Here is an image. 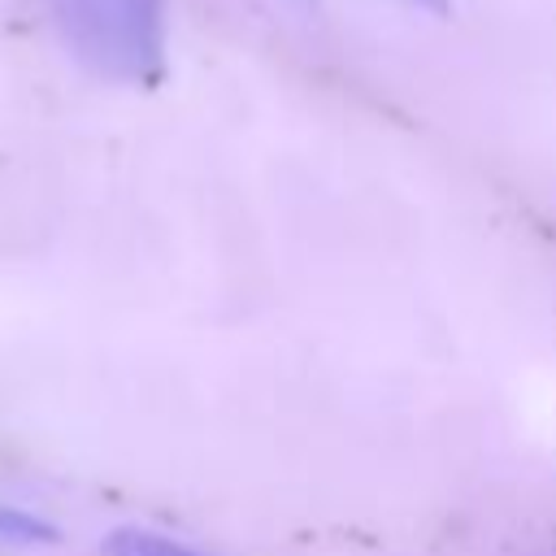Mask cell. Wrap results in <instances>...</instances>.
I'll return each instance as SVG.
<instances>
[{
  "instance_id": "cell-3",
  "label": "cell",
  "mask_w": 556,
  "mask_h": 556,
  "mask_svg": "<svg viewBox=\"0 0 556 556\" xmlns=\"http://www.w3.org/2000/svg\"><path fill=\"white\" fill-rule=\"evenodd\" d=\"M0 539H13V543H52V539H56V530H52L48 521H39V517L22 513V508L0 504Z\"/></svg>"
},
{
  "instance_id": "cell-2",
  "label": "cell",
  "mask_w": 556,
  "mask_h": 556,
  "mask_svg": "<svg viewBox=\"0 0 556 556\" xmlns=\"http://www.w3.org/2000/svg\"><path fill=\"white\" fill-rule=\"evenodd\" d=\"M104 556H208L191 543H178L169 534L156 530H139V526H122L104 539Z\"/></svg>"
},
{
  "instance_id": "cell-4",
  "label": "cell",
  "mask_w": 556,
  "mask_h": 556,
  "mask_svg": "<svg viewBox=\"0 0 556 556\" xmlns=\"http://www.w3.org/2000/svg\"><path fill=\"white\" fill-rule=\"evenodd\" d=\"M417 9H430V13H447V0H408Z\"/></svg>"
},
{
  "instance_id": "cell-1",
  "label": "cell",
  "mask_w": 556,
  "mask_h": 556,
  "mask_svg": "<svg viewBox=\"0 0 556 556\" xmlns=\"http://www.w3.org/2000/svg\"><path fill=\"white\" fill-rule=\"evenodd\" d=\"M61 43L96 78L152 87L165 70V0H48Z\"/></svg>"
}]
</instances>
